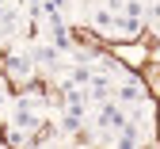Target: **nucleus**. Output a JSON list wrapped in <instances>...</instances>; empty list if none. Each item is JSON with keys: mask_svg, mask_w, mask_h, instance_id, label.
<instances>
[{"mask_svg": "<svg viewBox=\"0 0 160 149\" xmlns=\"http://www.w3.org/2000/svg\"><path fill=\"white\" fill-rule=\"evenodd\" d=\"M31 57H34V69H46V73H57L61 69V50L53 46V42H38V46L31 50Z\"/></svg>", "mask_w": 160, "mask_h": 149, "instance_id": "3", "label": "nucleus"}, {"mask_svg": "<svg viewBox=\"0 0 160 149\" xmlns=\"http://www.w3.org/2000/svg\"><path fill=\"white\" fill-rule=\"evenodd\" d=\"M92 65L88 61H80V65H72L69 73H65V88H88V80H92Z\"/></svg>", "mask_w": 160, "mask_h": 149, "instance_id": "6", "label": "nucleus"}, {"mask_svg": "<svg viewBox=\"0 0 160 149\" xmlns=\"http://www.w3.org/2000/svg\"><path fill=\"white\" fill-rule=\"evenodd\" d=\"M31 73H34V57L31 54H8L4 77H12V80H31Z\"/></svg>", "mask_w": 160, "mask_h": 149, "instance_id": "5", "label": "nucleus"}, {"mask_svg": "<svg viewBox=\"0 0 160 149\" xmlns=\"http://www.w3.org/2000/svg\"><path fill=\"white\" fill-rule=\"evenodd\" d=\"M145 0H122V8L114 12V35H122V38H137L145 27Z\"/></svg>", "mask_w": 160, "mask_h": 149, "instance_id": "1", "label": "nucleus"}, {"mask_svg": "<svg viewBox=\"0 0 160 149\" xmlns=\"http://www.w3.org/2000/svg\"><path fill=\"white\" fill-rule=\"evenodd\" d=\"M118 57H122V61H141L145 54L137 50V46H133V50H130V46H122V50H118Z\"/></svg>", "mask_w": 160, "mask_h": 149, "instance_id": "9", "label": "nucleus"}, {"mask_svg": "<svg viewBox=\"0 0 160 149\" xmlns=\"http://www.w3.org/2000/svg\"><path fill=\"white\" fill-rule=\"evenodd\" d=\"M92 27L103 31V35H114V12H111L107 4H95V8H92Z\"/></svg>", "mask_w": 160, "mask_h": 149, "instance_id": "7", "label": "nucleus"}, {"mask_svg": "<svg viewBox=\"0 0 160 149\" xmlns=\"http://www.w3.org/2000/svg\"><path fill=\"white\" fill-rule=\"evenodd\" d=\"M145 15L152 19V27H160V0H156V4H149V8H145Z\"/></svg>", "mask_w": 160, "mask_h": 149, "instance_id": "10", "label": "nucleus"}, {"mask_svg": "<svg viewBox=\"0 0 160 149\" xmlns=\"http://www.w3.org/2000/svg\"><path fill=\"white\" fill-rule=\"evenodd\" d=\"M80 126H84V111H69V107H65V115H61V126H57V130H61L65 138H72V134L80 130Z\"/></svg>", "mask_w": 160, "mask_h": 149, "instance_id": "8", "label": "nucleus"}, {"mask_svg": "<svg viewBox=\"0 0 160 149\" xmlns=\"http://www.w3.org/2000/svg\"><path fill=\"white\" fill-rule=\"evenodd\" d=\"M42 122V111H34L31 103H12V111H8V126H19V130H34V126Z\"/></svg>", "mask_w": 160, "mask_h": 149, "instance_id": "4", "label": "nucleus"}, {"mask_svg": "<svg viewBox=\"0 0 160 149\" xmlns=\"http://www.w3.org/2000/svg\"><path fill=\"white\" fill-rule=\"evenodd\" d=\"M114 99H118V103H122V107H126V111H137V107H141V103H145V84H141V80H137L133 73H126L122 80H118V84H114Z\"/></svg>", "mask_w": 160, "mask_h": 149, "instance_id": "2", "label": "nucleus"}]
</instances>
